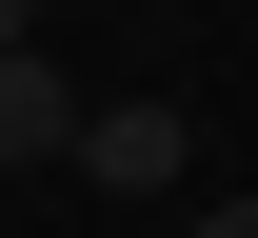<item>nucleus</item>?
I'll use <instances>...</instances> for the list:
<instances>
[{"mask_svg": "<svg viewBox=\"0 0 258 238\" xmlns=\"http://www.w3.org/2000/svg\"><path fill=\"white\" fill-rule=\"evenodd\" d=\"M80 179H99V199H179V179H199V119L179 100H99L80 119Z\"/></svg>", "mask_w": 258, "mask_h": 238, "instance_id": "obj_1", "label": "nucleus"}, {"mask_svg": "<svg viewBox=\"0 0 258 238\" xmlns=\"http://www.w3.org/2000/svg\"><path fill=\"white\" fill-rule=\"evenodd\" d=\"M80 119H99L80 80L40 60V40H0V159H80Z\"/></svg>", "mask_w": 258, "mask_h": 238, "instance_id": "obj_2", "label": "nucleus"}, {"mask_svg": "<svg viewBox=\"0 0 258 238\" xmlns=\"http://www.w3.org/2000/svg\"><path fill=\"white\" fill-rule=\"evenodd\" d=\"M199 238H258V199H219V218H199Z\"/></svg>", "mask_w": 258, "mask_h": 238, "instance_id": "obj_3", "label": "nucleus"}, {"mask_svg": "<svg viewBox=\"0 0 258 238\" xmlns=\"http://www.w3.org/2000/svg\"><path fill=\"white\" fill-rule=\"evenodd\" d=\"M0 40H40V0H0Z\"/></svg>", "mask_w": 258, "mask_h": 238, "instance_id": "obj_4", "label": "nucleus"}]
</instances>
